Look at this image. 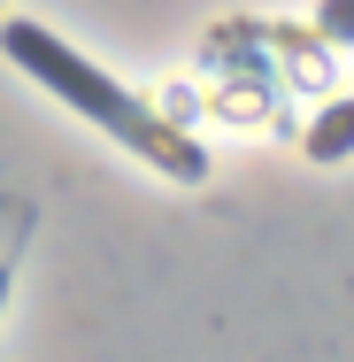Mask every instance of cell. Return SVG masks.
<instances>
[{"instance_id": "2", "label": "cell", "mask_w": 354, "mask_h": 362, "mask_svg": "<svg viewBox=\"0 0 354 362\" xmlns=\"http://www.w3.org/2000/svg\"><path fill=\"white\" fill-rule=\"evenodd\" d=\"M347 146H354V100H339V108H324V124L308 132V154L331 162V154H347Z\"/></svg>"}, {"instance_id": "4", "label": "cell", "mask_w": 354, "mask_h": 362, "mask_svg": "<svg viewBox=\"0 0 354 362\" xmlns=\"http://www.w3.org/2000/svg\"><path fill=\"white\" fill-rule=\"evenodd\" d=\"M0 293H8V262H0Z\"/></svg>"}, {"instance_id": "1", "label": "cell", "mask_w": 354, "mask_h": 362, "mask_svg": "<svg viewBox=\"0 0 354 362\" xmlns=\"http://www.w3.org/2000/svg\"><path fill=\"white\" fill-rule=\"evenodd\" d=\"M0 54H8L23 77H39L54 100H70L85 124H100L108 139H124L131 154H146L154 170H170V177H185V185H193V177H208V154L185 139V132H170L162 116H146V108L116 85V77L93 70L70 39H54L47 23H8V31H0Z\"/></svg>"}, {"instance_id": "3", "label": "cell", "mask_w": 354, "mask_h": 362, "mask_svg": "<svg viewBox=\"0 0 354 362\" xmlns=\"http://www.w3.org/2000/svg\"><path fill=\"white\" fill-rule=\"evenodd\" d=\"M316 31L339 39V47H354V0H324V8H316Z\"/></svg>"}]
</instances>
